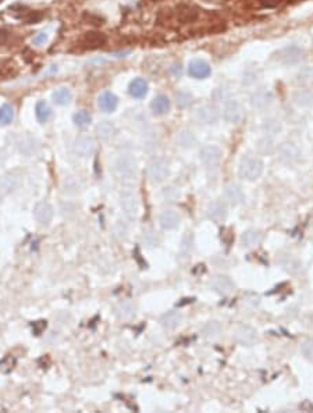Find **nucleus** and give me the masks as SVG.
I'll return each mask as SVG.
<instances>
[{"label": "nucleus", "instance_id": "obj_1", "mask_svg": "<svg viewBox=\"0 0 313 413\" xmlns=\"http://www.w3.org/2000/svg\"><path fill=\"white\" fill-rule=\"evenodd\" d=\"M113 170H114L116 177L120 178L121 181H134L138 174V167H136L135 159L128 155L119 156L114 160Z\"/></svg>", "mask_w": 313, "mask_h": 413}, {"label": "nucleus", "instance_id": "obj_2", "mask_svg": "<svg viewBox=\"0 0 313 413\" xmlns=\"http://www.w3.org/2000/svg\"><path fill=\"white\" fill-rule=\"evenodd\" d=\"M262 171H263V163L258 157L246 156L239 163V176L244 180L255 181L256 178L261 177Z\"/></svg>", "mask_w": 313, "mask_h": 413}, {"label": "nucleus", "instance_id": "obj_3", "mask_svg": "<svg viewBox=\"0 0 313 413\" xmlns=\"http://www.w3.org/2000/svg\"><path fill=\"white\" fill-rule=\"evenodd\" d=\"M169 162L163 157H155L148 166V176L155 184L163 183L169 176Z\"/></svg>", "mask_w": 313, "mask_h": 413}, {"label": "nucleus", "instance_id": "obj_4", "mask_svg": "<svg viewBox=\"0 0 313 413\" xmlns=\"http://www.w3.org/2000/svg\"><path fill=\"white\" fill-rule=\"evenodd\" d=\"M222 157H223L222 149L219 148V146H215V145H206L199 152L201 162L205 166H208V167H216V166H219V163L222 162Z\"/></svg>", "mask_w": 313, "mask_h": 413}, {"label": "nucleus", "instance_id": "obj_5", "mask_svg": "<svg viewBox=\"0 0 313 413\" xmlns=\"http://www.w3.org/2000/svg\"><path fill=\"white\" fill-rule=\"evenodd\" d=\"M220 117V111L215 104H205L199 107L195 113V118L198 123L209 126V124H215Z\"/></svg>", "mask_w": 313, "mask_h": 413}, {"label": "nucleus", "instance_id": "obj_6", "mask_svg": "<svg viewBox=\"0 0 313 413\" xmlns=\"http://www.w3.org/2000/svg\"><path fill=\"white\" fill-rule=\"evenodd\" d=\"M234 339L245 347H251L258 341V332L251 325H239L234 332Z\"/></svg>", "mask_w": 313, "mask_h": 413}, {"label": "nucleus", "instance_id": "obj_7", "mask_svg": "<svg viewBox=\"0 0 313 413\" xmlns=\"http://www.w3.org/2000/svg\"><path fill=\"white\" fill-rule=\"evenodd\" d=\"M224 118L228 121V123H239L242 117H244V110H242V106L239 103L238 100L235 99H228L225 104H224V110H223Z\"/></svg>", "mask_w": 313, "mask_h": 413}, {"label": "nucleus", "instance_id": "obj_8", "mask_svg": "<svg viewBox=\"0 0 313 413\" xmlns=\"http://www.w3.org/2000/svg\"><path fill=\"white\" fill-rule=\"evenodd\" d=\"M121 207L124 210V214L127 216L130 220L136 219V216L139 213V202L136 199L134 193L126 192L121 196Z\"/></svg>", "mask_w": 313, "mask_h": 413}, {"label": "nucleus", "instance_id": "obj_9", "mask_svg": "<svg viewBox=\"0 0 313 413\" xmlns=\"http://www.w3.org/2000/svg\"><path fill=\"white\" fill-rule=\"evenodd\" d=\"M208 217L215 223H223L225 219H227V214H228V210H227V206L225 203L222 202V200H215L212 202L210 205L208 206Z\"/></svg>", "mask_w": 313, "mask_h": 413}, {"label": "nucleus", "instance_id": "obj_10", "mask_svg": "<svg viewBox=\"0 0 313 413\" xmlns=\"http://www.w3.org/2000/svg\"><path fill=\"white\" fill-rule=\"evenodd\" d=\"M34 216L39 224H44V226L49 224L53 219L52 205L47 202H39L37 203V206L34 207Z\"/></svg>", "mask_w": 313, "mask_h": 413}, {"label": "nucleus", "instance_id": "obj_11", "mask_svg": "<svg viewBox=\"0 0 313 413\" xmlns=\"http://www.w3.org/2000/svg\"><path fill=\"white\" fill-rule=\"evenodd\" d=\"M210 287H212V289H213L215 292H217V294H220V295H227V294H230L232 289H234V282H232L231 278L227 277V275H216V277L212 280V282H210Z\"/></svg>", "mask_w": 313, "mask_h": 413}, {"label": "nucleus", "instance_id": "obj_12", "mask_svg": "<svg viewBox=\"0 0 313 413\" xmlns=\"http://www.w3.org/2000/svg\"><path fill=\"white\" fill-rule=\"evenodd\" d=\"M271 100H273V93L265 88L258 89L256 92H254V95L251 96V104L255 109H265L271 103Z\"/></svg>", "mask_w": 313, "mask_h": 413}, {"label": "nucleus", "instance_id": "obj_13", "mask_svg": "<svg viewBox=\"0 0 313 413\" xmlns=\"http://www.w3.org/2000/svg\"><path fill=\"white\" fill-rule=\"evenodd\" d=\"M278 155L280 159L285 163H292L295 160H298L299 157V149L295 143L292 142H284L280 145L278 148Z\"/></svg>", "mask_w": 313, "mask_h": 413}, {"label": "nucleus", "instance_id": "obj_14", "mask_svg": "<svg viewBox=\"0 0 313 413\" xmlns=\"http://www.w3.org/2000/svg\"><path fill=\"white\" fill-rule=\"evenodd\" d=\"M181 222V217L177 212L174 210H164L159 216V223L160 227L164 229H177Z\"/></svg>", "mask_w": 313, "mask_h": 413}, {"label": "nucleus", "instance_id": "obj_15", "mask_svg": "<svg viewBox=\"0 0 313 413\" xmlns=\"http://www.w3.org/2000/svg\"><path fill=\"white\" fill-rule=\"evenodd\" d=\"M77 155L81 157H89L95 152V142L90 137H81L75 140L74 145Z\"/></svg>", "mask_w": 313, "mask_h": 413}, {"label": "nucleus", "instance_id": "obj_16", "mask_svg": "<svg viewBox=\"0 0 313 413\" xmlns=\"http://www.w3.org/2000/svg\"><path fill=\"white\" fill-rule=\"evenodd\" d=\"M188 73L191 77L202 80V78H206L210 75V67L203 60H192L188 67Z\"/></svg>", "mask_w": 313, "mask_h": 413}, {"label": "nucleus", "instance_id": "obj_17", "mask_svg": "<svg viewBox=\"0 0 313 413\" xmlns=\"http://www.w3.org/2000/svg\"><path fill=\"white\" fill-rule=\"evenodd\" d=\"M117 103H119V99L112 92H103L97 97V106L104 113H112V111L116 110Z\"/></svg>", "mask_w": 313, "mask_h": 413}, {"label": "nucleus", "instance_id": "obj_18", "mask_svg": "<svg viewBox=\"0 0 313 413\" xmlns=\"http://www.w3.org/2000/svg\"><path fill=\"white\" fill-rule=\"evenodd\" d=\"M302 57H304V52L299 47H297V46L285 47V49H283L281 52L278 53V59L281 60L284 64H295Z\"/></svg>", "mask_w": 313, "mask_h": 413}, {"label": "nucleus", "instance_id": "obj_19", "mask_svg": "<svg viewBox=\"0 0 313 413\" xmlns=\"http://www.w3.org/2000/svg\"><path fill=\"white\" fill-rule=\"evenodd\" d=\"M224 198H225V200H227L228 203H231L234 206L242 203L244 199H245L244 192L241 189V186H238V185L235 184L227 185V186L224 188Z\"/></svg>", "mask_w": 313, "mask_h": 413}, {"label": "nucleus", "instance_id": "obj_20", "mask_svg": "<svg viewBox=\"0 0 313 413\" xmlns=\"http://www.w3.org/2000/svg\"><path fill=\"white\" fill-rule=\"evenodd\" d=\"M181 323H182V315L177 310L167 312L160 319V324L163 325L166 330H176Z\"/></svg>", "mask_w": 313, "mask_h": 413}, {"label": "nucleus", "instance_id": "obj_21", "mask_svg": "<svg viewBox=\"0 0 313 413\" xmlns=\"http://www.w3.org/2000/svg\"><path fill=\"white\" fill-rule=\"evenodd\" d=\"M82 44L88 49H96L106 44V37L102 32H87L82 38Z\"/></svg>", "mask_w": 313, "mask_h": 413}, {"label": "nucleus", "instance_id": "obj_22", "mask_svg": "<svg viewBox=\"0 0 313 413\" xmlns=\"http://www.w3.org/2000/svg\"><path fill=\"white\" fill-rule=\"evenodd\" d=\"M20 181L15 176L11 174H6L3 177H0V199L4 198L6 195H8L10 192H13L18 186Z\"/></svg>", "mask_w": 313, "mask_h": 413}, {"label": "nucleus", "instance_id": "obj_23", "mask_svg": "<svg viewBox=\"0 0 313 413\" xmlns=\"http://www.w3.org/2000/svg\"><path fill=\"white\" fill-rule=\"evenodd\" d=\"M128 92L135 99H142L148 93V82L145 81L143 78H135L134 81L130 82Z\"/></svg>", "mask_w": 313, "mask_h": 413}, {"label": "nucleus", "instance_id": "obj_24", "mask_svg": "<svg viewBox=\"0 0 313 413\" xmlns=\"http://www.w3.org/2000/svg\"><path fill=\"white\" fill-rule=\"evenodd\" d=\"M150 107H152V110H153L155 114H157V116H163V114H166L167 111L170 110V99L164 95L156 96V97L152 100Z\"/></svg>", "mask_w": 313, "mask_h": 413}, {"label": "nucleus", "instance_id": "obj_25", "mask_svg": "<svg viewBox=\"0 0 313 413\" xmlns=\"http://www.w3.org/2000/svg\"><path fill=\"white\" fill-rule=\"evenodd\" d=\"M96 134L103 140H110L116 135V127L110 121H102L96 126Z\"/></svg>", "mask_w": 313, "mask_h": 413}, {"label": "nucleus", "instance_id": "obj_26", "mask_svg": "<svg viewBox=\"0 0 313 413\" xmlns=\"http://www.w3.org/2000/svg\"><path fill=\"white\" fill-rule=\"evenodd\" d=\"M135 312H136V305L133 301H124L116 306V315L119 318H131V316H134Z\"/></svg>", "mask_w": 313, "mask_h": 413}, {"label": "nucleus", "instance_id": "obj_27", "mask_svg": "<svg viewBox=\"0 0 313 413\" xmlns=\"http://www.w3.org/2000/svg\"><path fill=\"white\" fill-rule=\"evenodd\" d=\"M262 133L266 137H273L281 131V123L276 118H268L262 123Z\"/></svg>", "mask_w": 313, "mask_h": 413}, {"label": "nucleus", "instance_id": "obj_28", "mask_svg": "<svg viewBox=\"0 0 313 413\" xmlns=\"http://www.w3.org/2000/svg\"><path fill=\"white\" fill-rule=\"evenodd\" d=\"M177 142H179V145L181 148L189 149L192 148V146H195V143H196V137H195V134L192 133V131H189V130H182V131L179 134V137H177Z\"/></svg>", "mask_w": 313, "mask_h": 413}, {"label": "nucleus", "instance_id": "obj_29", "mask_svg": "<svg viewBox=\"0 0 313 413\" xmlns=\"http://www.w3.org/2000/svg\"><path fill=\"white\" fill-rule=\"evenodd\" d=\"M35 114H37L39 123H46V121H49V118L52 116V109L45 100H39L37 103V107H35Z\"/></svg>", "mask_w": 313, "mask_h": 413}, {"label": "nucleus", "instance_id": "obj_30", "mask_svg": "<svg viewBox=\"0 0 313 413\" xmlns=\"http://www.w3.org/2000/svg\"><path fill=\"white\" fill-rule=\"evenodd\" d=\"M278 263L283 266L284 270L288 272V273H297L299 270V267H301L298 260L294 258L292 255H283L280 258V260H278Z\"/></svg>", "mask_w": 313, "mask_h": 413}, {"label": "nucleus", "instance_id": "obj_31", "mask_svg": "<svg viewBox=\"0 0 313 413\" xmlns=\"http://www.w3.org/2000/svg\"><path fill=\"white\" fill-rule=\"evenodd\" d=\"M53 100H54V103L56 104H60V106H66V104H68L70 102H71V92H70V89L67 88H59L56 89L54 92H53Z\"/></svg>", "mask_w": 313, "mask_h": 413}, {"label": "nucleus", "instance_id": "obj_32", "mask_svg": "<svg viewBox=\"0 0 313 413\" xmlns=\"http://www.w3.org/2000/svg\"><path fill=\"white\" fill-rule=\"evenodd\" d=\"M222 332V325L217 321H208L202 327V335L205 338H215Z\"/></svg>", "mask_w": 313, "mask_h": 413}, {"label": "nucleus", "instance_id": "obj_33", "mask_svg": "<svg viewBox=\"0 0 313 413\" xmlns=\"http://www.w3.org/2000/svg\"><path fill=\"white\" fill-rule=\"evenodd\" d=\"M192 246H194V235L191 232H186L185 235L182 236L181 239V245H179V255L182 258H186L191 252H192Z\"/></svg>", "mask_w": 313, "mask_h": 413}, {"label": "nucleus", "instance_id": "obj_34", "mask_svg": "<svg viewBox=\"0 0 313 413\" xmlns=\"http://www.w3.org/2000/svg\"><path fill=\"white\" fill-rule=\"evenodd\" d=\"M261 238L262 235L259 231L249 229V231L244 232V235H242V244L245 245V246H248V248H252V246H255V245H258L261 242Z\"/></svg>", "mask_w": 313, "mask_h": 413}, {"label": "nucleus", "instance_id": "obj_35", "mask_svg": "<svg viewBox=\"0 0 313 413\" xmlns=\"http://www.w3.org/2000/svg\"><path fill=\"white\" fill-rule=\"evenodd\" d=\"M14 120V109L10 104H3L0 107V126H8Z\"/></svg>", "mask_w": 313, "mask_h": 413}, {"label": "nucleus", "instance_id": "obj_36", "mask_svg": "<svg viewBox=\"0 0 313 413\" xmlns=\"http://www.w3.org/2000/svg\"><path fill=\"white\" fill-rule=\"evenodd\" d=\"M256 148H258V152L262 155H271L274 152V143L268 137H265V138L258 140Z\"/></svg>", "mask_w": 313, "mask_h": 413}, {"label": "nucleus", "instance_id": "obj_37", "mask_svg": "<svg viewBox=\"0 0 313 413\" xmlns=\"http://www.w3.org/2000/svg\"><path fill=\"white\" fill-rule=\"evenodd\" d=\"M176 103L179 104V107H188V106L194 103V96L191 95L189 92L181 91L176 95Z\"/></svg>", "mask_w": 313, "mask_h": 413}, {"label": "nucleus", "instance_id": "obj_38", "mask_svg": "<svg viewBox=\"0 0 313 413\" xmlns=\"http://www.w3.org/2000/svg\"><path fill=\"white\" fill-rule=\"evenodd\" d=\"M90 120H92V118H90V114L88 113V111L81 110V111H78V113H75V114H74L75 126H78V127L88 126V124L90 123Z\"/></svg>", "mask_w": 313, "mask_h": 413}, {"label": "nucleus", "instance_id": "obj_39", "mask_svg": "<svg viewBox=\"0 0 313 413\" xmlns=\"http://www.w3.org/2000/svg\"><path fill=\"white\" fill-rule=\"evenodd\" d=\"M143 242L148 248H155V246H159L160 244V238L156 235V232L153 231H146L143 232Z\"/></svg>", "mask_w": 313, "mask_h": 413}, {"label": "nucleus", "instance_id": "obj_40", "mask_svg": "<svg viewBox=\"0 0 313 413\" xmlns=\"http://www.w3.org/2000/svg\"><path fill=\"white\" fill-rule=\"evenodd\" d=\"M113 232H114V236H116V238H119V239H126L128 234V227L124 223L117 222L114 224V227H113Z\"/></svg>", "mask_w": 313, "mask_h": 413}, {"label": "nucleus", "instance_id": "obj_41", "mask_svg": "<svg viewBox=\"0 0 313 413\" xmlns=\"http://www.w3.org/2000/svg\"><path fill=\"white\" fill-rule=\"evenodd\" d=\"M162 196H163V199L166 202H176V200L179 199V192L174 186H167L162 192Z\"/></svg>", "mask_w": 313, "mask_h": 413}, {"label": "nucleus", "instance_id": "obj_42", "mask_svg": "<svg viewBox=\"0 0 313 413\" xmlns=\"http://www.w3.org/2000/svg\"><path fill=\"white\" fill-rule=\"evenodd\" d=\"M301 352L306 359L313 361V339H305L301 345Z\"/></svg>", "mask_w": 313, "mask_h": 413}, {"label": "nucleus", "instance_id": "obj_43", "mask_svg": "<svg viewBox=\"0 0 313 413\" xmlns=\"http://www.w3.org/2000/svg\"><path fill=\"white\" fill-rule=\"evenodd\" d=\"M179 20L184 22H191L196 18V11L189 7H184L179 11Z\"/></svg>", "mask_w": 313, "mask_h": 413}, {"label": "nucleus", "instance_id": "obj_44", "mask_svg": "<svg viewBox=\"0 0 313 413\" xmlns=\"http://www.w3.org/2000/svg\"><path fill=\"white\" fill-rule=\"evenodd\" d=\"M213 99L217 100V102H224V103H225V102L230 99V92L224 88L215 89V92H213Z\"/></svg>", "mask_w": 313, "mask_h": 413}, {"label": "nucleus", "instance_id": "obj_45", "mask_svg": "<svg viewBox=\"0 0 313 413\" xmlns=\"http://www.w3.org/2000/svg\"><path fill=\"white\" fill-rule=\"evenodd\" d=\"M313 78V67H304L298 73V80L302 82L311 81Z\"/></svg>", "mask_w": 313, "mask_h": 413}, {"label": "nucleus", "instance_id": "obj_46", "mask_svg": "<svg viewBox=\"0 0 313 413\" xmlns=\"http://www.w3.org/2000/svg\"><path fill=\"white\" fill-rule=\"evenodd\" d=\"M47 41V35L46 34H44V32H41V34H37L35 37L32 38V44L37 45V46H41V45H44Z\"/></svg>", "mask_w": 313, "mask_h": 413}, {"label": "nucleus", "instance_id": "obj_47", "mask_svg": "<svg viewBox=\"0 0 313 413\" xmlns=\"http://www.w3.org/2000/svg\"><path fill=\"white\" fill-rule=\"evenodd\" d=\"M281 1H283V0H261V4L263 6V7L271 8V7H277Z\"/></svg>", "mask_w": 313, "mask_h": 413}, {"label": "nucleus", "instance_id": "obj_48", "mask_svg": "<svg viewBox=\"0 0 313 413\" xmlns=\"http://www.w3.org/2000/svg\"><path fill=\"white\" fill-rule=\"evenodd\" d=\"M6 39H7V34H6V31L0 30V44H3Z\"/></svg>", "mask_w": 313, "mask_h": 413}]
</instances>
